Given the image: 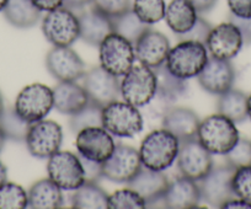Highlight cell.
Here are the masks:
<instances>
[{"label": "cell", "mask_w": 251, "mask_h": 209, "mask_svg": "<svg viewBox=\"0 0 251 209\" xmlns=\"http://www.w3.org/2000/svg\"><path fill=\"white\" fill-rule=\"evenodd\" d=\"M156 93L155 73L149 67L133 66L121 81V96L126 102L144 107Z\"/></svg>", "instance_id": "7"}, {"label": "cell", "mask_w": 251, "mask_h": 209, "mask_svg": "<svg viewBox=\"0 0 251 209\" xmlns=\"http://www.w3.org/2000/svg\"><path fill=\"white\" fill-rule=\"evenodd\" d=\"M32 3L41 11H52L63 6V0H32Z\"/></svg>", "instance_id": "45"}, {"label": "cell", "mask_w": 251, "mask_h": 209, "mask_svg": "<svg viewBox=\"0 0 251 209\" xmlns=\"http://www.w3.org/2000/svg\"><path fill=\"white\" fill-rule=\"evenodd\" d=\"M6 180H8V170H6L5 165L0 162V186H1L4 182H6Z\"/></svg>", "instance_id": "48"}, {"label": "cell", "mask_w": 251, "mask_h": 209, "mask_svg": "<svg viewBox=\"0 0 251 209\" xmlns=\"http://www.w3.org/2000/svg\"><path fill=\"white\" fill-rule=\"evenodd\" d=\"M102 109L103 107L89 101L85 107L71 116L69 118L71 131L76 134L90 127H102Z\"/></svg>", "instance_id": "33"}, {"label": "cell", "mask_w": 251, "mask_h": 209, "mask_svg": "<svg viewBox=\"0 0 251 209\" xmlns=\"http://www.w3.org/2000/svg\"><path fill=\"white\" fill-rule=\"evenodd\" d=\"M199 14H206L216 6L218 0H188Z\"/></svg>", "instance_id": "44"}, {"label": "cell", "mask_w": 251, "mask_h": 209, "mask_svg": "<svg viewBox=\"0 0 251 209\" xmlns=\"http://www.w3.org/2000/svg\"><path fill=\"white\" fill-rule=\"evenodd\" d=\"M4 109H5V105H4V97H3V93L0 91V115L3 114Z\"/></svg>", "instance_id": "50"}, {"label": "cell", "mask_w": 251, "mask_h": 209, "mask_svg": "<svg viewBox=\"0 0 251 209\" xmlns=\"http://www.w3.org/2000/svg\"><path fill=\"white\" fill-rule=\"evenodd\" d=\"M244 46L240 31L230 21L212 27L206 47L211 57L224 61H231L240 53Z\"/></svg>", "instance_id": "18"}, {"label": "cell", "mask_w": 251, "mask_h": 209, "mask_svg": "<svg viewBox=\"0 0 251 209\" xmlns=\"http://www.w3.org/2000/svg\"><path fill=\"white\" fill-rule=\"evenodd\" d=\"M25 143L31 155L37 159H48L62 146V127L50 119H41L31 123Z\"/></svg>", "instance_id": "11"}, {"label": "cell", "mask_w": 251, "mask_h": 209, "mask_svg": "<svg viewBox=\"0 0 251 209\" xmlns=\"http://www.w3.org/2000/svg\"><path fill=\"white\" fill-rule=\"evenodd\" d=\"M222 208H240V209H251V203L248 201H244V199L238 198V197H234L230 201L226 202L223 204Z\"/></svg>", "instance_id": "47"}, {"label": "cell", "mask_w": 251, "mask_h": 209, "mask_svg": "<svg viewBox=\"0 0 251 209\" xmlns=\"http://www.w3.org/2000/svg\"><path fill=\"white\" fill-rule=\"evenodd\" d=\"M199 13L188 0H171L166 6V25L176 35L187 32L196 23Z\"/></svg>", "instance_id": "26"}, {"label": "cell", "mask_w": 251, "mask_h": 209, "mask_svg": "<svg viewBox=\"0 0 251 209\" xmlns=\"http://www.w3.org/2000/svg\"><path fill=\"white\" fill-rule=\"evenodd\" d=\"M235 68L230 61L208 57L206 66L197 75L199 84L211 95H222L235 83Z\"/></svg>", "instance_id": "19"}, {"label": "cell", "mask_w": 251, "mask_h": 209, "mask_svg": "<svg viewBox=\"0 0 251 209\" xmlns=\"http://www.w3.org/2000/svg\"><path fill=\"white\" fill-rule=\"evenodd\" d=\"M112 26L113 32L128 40L132 45H134L144 32L151 28V25L143 23L132 9L112 18Z\"/></svg>", "instance_id": "31"}, {"label": "cell", "mask_w": 251, "mask_h": 209, "mask_svg": "<svg viewBox=\"0 0 251 209\" xmlns=\"http://www.w3.org/2000/svg\"><path fill=\"white\" fill-rule=\"evenodd\" d=\"M52 91L54 109L62 115L72 116L89 102L85 89L76 81H59Z\"/></svg>", "instance_id": "24"}, {"label": "cell", "mask_w": 251, "mask_h": 209, "mask_svg": "<svg viewBox=\"0 0 251 209\" xmlns=\"http://www.w3.org/2000/svg\"><path fill=\"white\" fill-rule=\"evenodd\" d=\"M180 140L166 129L160 128L147 134L139 148V156L144 167L165 171L177 159Z\"/></svg>", "instance_id": "1"}, {"label": "cell", "mask_w": 251, "mask_h": 209, "mask_svg": "<svg viewBox=\"0 0 251 209\" xmlns=\"http://www.w3.org/2000/svg\"><path fill=\"white\" fill-rule=\"evenodd\" d=\"M5 141H6V136L5 133H4L3 129H1V127H0V151L3 150L4 145H5Z\"/></svg>", "instance_id": "49"}, {"label": "cell", "mask_w": 251, "mask_h": 209, "mask_svg": "<svg viewBox=\"0 0 251 209\" xmlns=\"http://www.w3.org/2000/svg\"><path fill=\"white\" fill-rule=\"evenodd\" d=\"M235 169L230 165L224 164L213 166L211 171L197 181L201 193V201L213 208H222L226 202L235 197L231 186Z\"/></svg>", "instance_id": "10"}, {"label": "cell", "mask_w": 251, "mask_h": 209, "mask_svg": "<svg viewBox=\"0 0 251 209\" xmlns=\"http://www.w3.org/2000/svg\"><path fill=\"white\" fill-rule=\"evenodd\" d=\"M168 186L169 180L163 171L144 166L127 184V187L136 191L146 201V208H166L164 194Z\"/></svg>", "instance_id": "16"}, {"label": "cell", "mask_w": 251, "mask_h": 209, "mask_svg": "<svg viewBox=\"0 0 251 209\" xmlns=\"http://www.w3.org/2000/svg\"><path fill=\"white\" fill-rule=\"evenodd\" d=\"M218 114L223 115L234 123H241L248 118V95L231 88L219 95L217 101Z\"/></svg>", "instance_id": "28"}, {"label": "cell", "mask_w": 251, "mask_h": 209, "mask_svg": "<svg viewBox=\"0 0 251 209\" xmlns=\"http://www.w3.org/2000/svg\"><path fill=\"white\" fill-rule=\"evenodd\" d=\"M224 156L226 164L234 169L249 166L251 165V140L240 138Z\"/></svg>", "instance_id": "37"}, {"label": "cell", "mask_w": 251, "mask_h": 209, "mask_svg": "<svg viewBox=\"0 0 251 209\" xmlns=\"http://www.w3.org/2000/svg\"><path fill=\"white\" fill-rule=\"evenodd\" d=\"M46 68L58 81H76L85 73V63L71 47H54L46 56Z\"/></svg>", "instance_id": "15"}, {"label": "cell", "mask_w": 251, "mask_h": 209, "mask_svg": "<svg viewBox=\"0 0 251 209\" xmlns=\"http://www.w3.org/2000/svg\"><path fill=\"white\" fill-rule=\"evenodd\" d=\"M89 4H91V0H63V6L72 11L83 10Z\"/></svg>", "instance_id": "46"}, {"label": "cell", "mask_w": 251, "mask_h": 209, "mask_svg": "<svg viewBox=\"0 0 251 209\" xmlns=\"http://www.w3.org/2000/svg\"><path fill=\"white\" fill-rule=\"evenodd\" d=\"M229 21L238 27L243 37L244 46L251 45V18H238V16L229 14Z\"/></svg>", "instance_id": "42"}, {"label": "cell", "mask_w": 251, "mask_h": 209, "mask_svg": "<svg viewBox=\"0 0 251 209\" xmlns=\"http://www.w3.org/2000/svg\"><path fill=\"white\" fill-rule=\"evenodd\" d=\"M91 4L94 8L110 18H115L132 9L131 0H91Z\"/></svg>", "instance_id": "40"}, {"label": "cell", "mask_w": 251, "mask_h": 209, "mask_svg": "<svg viewBox=\"0 0 251 209\" xmlns=\"http://www.w3.org/2000/svg\"><path fill=\"white\" fill-rule=\"evenodd\" d=\"M28 207V194L24 187L14 182L0 186V209H25Z\"/></svg>", "instance_id": "34"}, {"label": "cell", "mask_w": 251, "mask_h": 209, "mask_svg": "<svg viewBox=\"0 0 251 209\" xmlns=\"http://www.w3.org/2000/svg\"><path fill=\"white\" fill-rule=\"evenodd\" d=\"M31 123L21 118L14 107H5L0 115V127L5 133L6 139L13 141H25Z\"/></svg>", "instance_id": "32"}, {"label": "cell", "mask_w": 251, "mask_h": 209, "mask_svg": "<svg viewBox=\"0 0 251 209\" xmlns=\"http://www.w3.org/2000/svg\"><path fill=\"white\" fill-rule=\"evenodd\" d=\"M133 46L137 61L151 69L165 63L171 48L168 37L151 28L144 32Z\"/></svg>", "instance_id": "20"}, {"label": "cell", "mask_w": 251, "mask_h": 209, "mask_svg": "<svg viewBox=\"0 0 251 209\" xmlns=\"http://www.w3.org/2000/svg\"><path fill=\"white\" fill-rule=\"evenodd\" d=\"M248 118L251 119V93L248 96Z\"/></svg>", "instance_id": "51"}, {"label": "cell", "mask_w": 251, "mask_h": 209, "mask_svg": "<svg viewBox=\"0 0 251 209\" xmlns=\"http://www.w3.org/2000/svg\"><path fill=\"white\" fill-rule=\"evenodd\" d=\"M72 207L78 209L108 208V194L98 184L85 182L72 194Z\"/></svg>", "instance_id": "30"}, {"label": "cell", "mask_w": 251, "mask_h": 209, "mask_svg": "<svg viewBox=\"0 0 251 209\" xmlns=\"http://www.w3.org/2000/svg\"><path fill=\"white\" fill-rule=\"evenodd\" d=\"M212 30V25L203 18H197L196 23L187 32L177 35L178 41H196V42L206 45L209 32Z\"/></svg>", "instance_id": "39"}, {"label": "cell", "mask_w": 251, "mask_h": 209, "mask_svg": "<svg viewBox=\"0 0 251 209\" xmlns=\"http://www.w3.org/2000/svg\"><path fill=\"white\" fill-rule=\"evenodd\" d=\"M28 207L32 209H58L64 203L62 189L50 179H42L30 187Z\"/></svg>", "instance_id": "25"}, {"label": "cell", "mask_w": 251, "mask_h": 209, "mask_svg": "<svg viewBox=\"0 0 251 209\" xmlns=\"http://www.w3.org/2000/svg\"><path fill=\"white\" fill-rule=\"evenodd\" d=\"M231 186L235 197L251 203V165L235 169Z\"/></svg>", "instance_id": "38"}, {"label": "cell", "mask_w": 251, "mask_h": 209, "mask_svg": "<svg viewBox=\"0 0 251 209\" xmlns=\"http://www.w3.org/2000/svg\"><path fill=\"white\" fill-rule=\"evenodd\" d=\"M42 11L32 0H8L3 14L5 20L16 28H31L41 20Z\"/></svg>", "instance_id": "27"}, {"label": "cell", "mask_w": 251, "mask_h": 209, "mask_svg": "<svg viewBox=\"0 0 251 209\" xmlns=\"http://www.w3.org/2000/svg\"><path fill=\"white\" fill-rule=\"evenodd\" d=\"M156 78V95L174 102L183 96L187 91V83L185 79L174 75L165 63L153 69Z\"/></svg>", "instance_id": "29"}, {"label": "cell", "mask_w": 251, "mask_h": 209, "mask_svg": "<svg viewBox=\"0 0 251 209\" xmlns=\"http://www.w3.org/2000/svg\"><path fill=\"white\" fill-rule=\"evenodd\" d=\"M80 25V37L88 45L99 47L100 43L113 32L112 18L93 8L81 11L78 15Z\"/></svg>", "instance_id": "21"}, {"label": "cell", "mask_w": 251, "mask_h": 209, "mask_svg": "<svg viewBox=\"0 0 251 209\" xmlns=\"http://www.w3.org/2000/svg\"><path fill=\"white\" fill-rule=\"evenodd\" d=\"M141 156L136 148L126 144H116L111 156L102 163V174L105 179L115 184L127 185L142 169Z\"/></svg>", "instance_id": "13"}, {"label": "cell", "mask_w": 251, "mask_h": 209, "mask_svg": "<svg viewBox=\"0 0 251 209\" xmlns=\"http://www.w3.org/2000/svg\"><path fill=\"white\" fill-rule=\"evenodd\" d=\"M176 162L180 174L194 181L203 179L214 166L212 154L200 143L197 137L180 141Z\"/></svg>", "instance_id": "12"}, {"label": "cell", "mask_w": 251, "mask_h": 209, "mask_svg": "<svg viewBox=\"0 0 251 209\" xmlns=\"http://www.w3.org/2000/svg\"><path fill=\"white\" fill-rule=\"evenodd\" d=\"M102 127L115 137L133 138L144 128L138 107L123 101H113L102 109Z\"/></svg>", "instance_id": "4"}, {"label": "cell", "mask_w": 251, "mask_h": 209, "mask_svg": "<svg viewBox=\"0 0 251 209\" xmlns=\"http://www.w3.org/2000/svg\"><path fill=\"white\" fill-rule=\"evenodd\" d=\"M197 139L212 155H226L238 143L240 136L233 121L217 114L201 121Z\"/></svg>", "instance_id": "2"}, {"label": "cell", "mask_w": 251, "mask_h": 209, "mask_svg": "<svg viewBox=\"0 0 251 209\" xmlns=\"http://www.w3.org/2000/svg\"><path fill=\"white\" fill-rule=\"evenodd\" d=\"M132 10L143 23L153 25L165 16V0H134Z\"/></svg>", "instance_id": "35"}, {"label": "cell", "mask_w": 251, "mask_h": 209, "mask_svg": "<svg viewBox=\"0 0 251 209\" xmlns=\"http://www.w3.org/2000/svg\"><path fill=\"white\" fill-rule=\"evenodd\" d=\"M79 158H80L81 165H83L84 175H85V182L98 184V182L103 177L102 164H101V163L86 159V158H84V156L81 155H79Z\"/></svg>", "instance_id": "41"}, {"label": "cell", "mask_w": 251, "mask_h": 209, "mask_svg": "<svg viewBox=\"0 0 251 209\" xmlns=\"http://www.w3.org/2000/svg\"><path fill=\"white\" fill-rule=\"evenodd\" d=\"M230 14L238 18H251V0H228Z\"/></svg>", "instance_id": "43"}, {"label": "cell", "mask_w": 251, "mask_h": 209, "mask_svg": "<svg viewBox=\"0 0 251 209\" xmlns=\"http://www.w3.org/2000/svg\"><path fill=\"white\" fill-rule=\"evenodd\" d=\"M208 61L206 45L196 41H180L170 48L165 66L174 75L181 79H191L199 75Z\"/></svg>", "instance_id": "3"}, {"label": "cell", "mask_w": 251, "mask_h": 209, "mask_svg": "<svg viewBox=\"0 0 251 209\" xmlns=\"http://www.w3.org/2000/svg\"><path fill=\"white\" fill-rule=\"evenodd\" d=\"M99 59L105 70L120 78L134 66V46L118 33L112 32L99 46Z\"/></svg>", "instance_id": "5"}, {"label": "cell", "mask_w": 251, "mask_h": 209, "mask_svg": "<svg viewBox=\"0 0 251 209\" xmlns=\"http://www.w3.org/2000/svg\"><path fill=\"white\" fill-rule=\"evenodd\" d=\"M8 4V0H0V11H3L4 8Z\"/></svg>", "instance_id": "52"}, {"label": "cell", "mask_w": 251, "mask_h": 209, "mask_svg": "<svg viewBox=\"0 0 251 209\" xmlns=\"http://www.w3.org/2000/svg\"><path fill=\"white\" fill-rule=\"evenodd\" d=\"M42 32L54 47H71L80 37L78 15L64 6L48 11L42 20Z\"/></svg>", "instance_id": "6"}, {"label": "cell", "mask_w": 251, "mask_h": 209, "mask_svg": "<svg viewBox=\"0 0 251 209\" xmlns=\"http://www.w3.org/2000/svg\"><path fill=\"white\" fill-rule=\"evenodd\" d=\"M81 79L89 101L99 106L105 107L120 98L121 81L118 76L108 73L101 66L86 70Z\"/></svg>", "instance_id": "14"}, {"label": "cell", "mask_w": 251, "mask_h": 209, "mask_svg": "<svg viewBox=\"0 0 251 209\" xmlns=\"http://www.w3.org/2000/svg\"><path fill=\"white\" fill-rule=\"evenodd\" d=\"M166 208L170 209H188L196 208L201 202L197 181L188 179L185 176H178L173 182H169L165 194Z\"/></svg>", "instance_id": "22"}, {"label": "cell", "mask_w": 251, "mask_h": 209, "mask_svg": "<svg viewBox=\"0 0 251 209\" xmlns=\"http://www.w3.org/2000/svg\"><path fill=\"white\" fill-rule=\"evenodd\" d=\"M108 208L110 209H144L146 201L129 187L118 189L108 196Z\"/></svg>", "instance_id": "36"}, {"label": "cell", "mask_w": 251, "mask_h": 209, "mask_svg": "<svg viewBox=\"0 0 251 209\" xmlns=\"http://www.w3.org/2000/svg\"><path fill=\"white\" fill-rule=\"evenodd\" d=\"M53 107L54 103L52 89L40 83L25 86L16 96L14 105L19 116L30 123L45 119Z\"/></svg>", "instance_id": "9"}, {"label": "cell", "mask_w": 251, "mask_h": 209, "mask_svg": "<svg viewBox=\"0 0 251 209\" xmlns=\"http://www.w3.org/2000/svg\"><path fill=\"white\" fill-rule=\"evenodd\" d=\"M201 121L196 112L187 107L173 106L163 117V128L180 141L196 138Z\"/></svg>", "instance_id": "23"}, {"label": "cell", "mask_w": 251, "mask_h": 209, "mask_svg": "<svg viewBox=\"0 0 251 209\" xmlns=\"http://www.w3.org/2000/svg\"><path fill=\"white\" fill-rule=\"evenodd\" d=\"M75 148L79 155L102 164L113 153L116 143L103 127H90L76 133Z\"/></svg>", "instance_id": "17"}, {"label": "cell", "mask_w": 251, "mask_h": 209, "mask_svg": "<svg viewBox=\"0 0 251 209\" xmlns=\"http://www.w3.org/2000/svg\"><path fill=\"white\" fill-rule=\"evenodd\" d=\"M48 179L52 180L62 191H75L85 184L80 158L72 151H60L48 158Z\"/></svg>", "instance_id": "8"}]
</instances>
